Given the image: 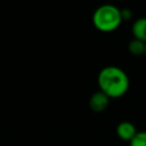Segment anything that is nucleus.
<instances>
[{
	"instance_id": "nucleus-1",
	"label": "nucleus",
	"mask_w": 146,
	"mask_h": 146,
	"mask_svg": "<svg viewBox=\"0 0 146 146\" xmlns=\"http://www.w3.org/2000/svg\"><path fill=\"white\" fill-rule=\"evenodd\" d=\"M99 90L110 99L124 96L130 87V80L124 70L119 66L108 65L102 68L97 76Z\"/></svg>"
},
{
	"instance_id": "nucleus-2",
	"label": "nucleus",
	"mask_w": 146,
	"mask_h": 146,
	"mask_svg": "<svg viewBox=\"0 0 146 146\" xmlns=\"http://www.w3.org/2000/svg\"><path fill=\"white\" fill-rule=\"evenodd\" d=\"M92 24L96 30L103 33H111L117 30L121 25V9L114 5H102L95 9L92 14Z\"/></svg>"
},
{
	"instance_id": "nucleus-3",
	"label": "nucleus",
	"mask_w": 146,
	"mask_h": 146,
	"mask_svg": "<svg viewBox=\"0 0 146 146\" xmlns=\"http://www.w3.org/2000/svg\"><path fill=\"white\" fill-rule=\"evenodd\" d=\"M115 132H116V136L123 140V141H130L135 136L136 133L138 132L135 124L132 122H129V121H122L120 122L117 125H116V129H115Z\"/></svg>"
},
{
	"instance_id": "nucleus-4",
	"label": "nucleus",
	"mask_w": 146,
	"mask_h": 146,
	"mask_svg": "<svg viewBox=\"0 0 146 146\" xmlns=\"http://www.w3.org/2000/svg\"><path fill=\"white\" fill-rule=\"evenodd\" d=\"M108 104H110V98L100 90L94 92L89 99V106L96 113H100V112L105 111L107 108Z\"/></svg>"
},
{
	"instance_id": "nucleus-5",
	"label": "nucleus",
	"mask_w": 146,
	"mask_h": 146,
	"mask_svg": "<svg viewBox=\"0 0 146 146\" xmlns=\"http://www.w3.org/2000/svg\"><path fill=\"white\" fill-rule=\"evenodd\" d=\"M131 33L133 39L146 43V17H139L132 23Z\"/></svg>"
},
{
	"instance_id": "nucleus-6",
	"label": "nucleus",
	"mask_w": 146,
	"mask_h": 146,
	"mask_svg": "<svg viewBox=\"0 0 146 146\" xmlns=\"http://www.w3.org/2000/svg\"><path fill=\"white\" fill-rule=\"evenodd\" d=\"M145 47L146 43L143 41H139L137 39H132L129 43H128V51L130 52V55L132 56H143L145 54Z\"/></svg>"
},
{
	"instance_id": "nucleus-7",
	"label": "nucleus",
	"mask_w": 146,
	"mask_h": 146,
	"mask_svg": "<svg viewBox=\"0 0 146 146\" xmlns=\"http://www.w3.org/2000/svg\"><path fill=\"white\" fill-rule=\"evenodd\" d=\"M129 146H146V131H138L129 141Z\"/></svg>"
},
{
	"instance_id": "nucleus-8",
	"label": "nucleus",
	"mask_w": 146,
	"mask_h": 146,
	"mask_svg": "<svg viewBox=\"0 0 146 146\" xmlns=\"http://www.w3.org/2000/svg\"><path fill=\"white\" fill-rule=\"evenodd\" d=\"M121 17L122 21H129L132 17V11L129 8H123L121 9Z\"/></svg>"
},
{
	"instance_id": "nucleus-9",
	"label": "nucleus",
	"mask_w": 146,
	"mask_h": 146,
	"mask_svg": "<svg viewBox=\"0 0 146 146\" xmlns=\"http://www.w3.org/2000/svg\"><path fill=\"white\" fill-rule=\"evenodd\" d=\"M144 56L146 57V47H145V54H144Z\"/></svg>"
}]
</instances>
